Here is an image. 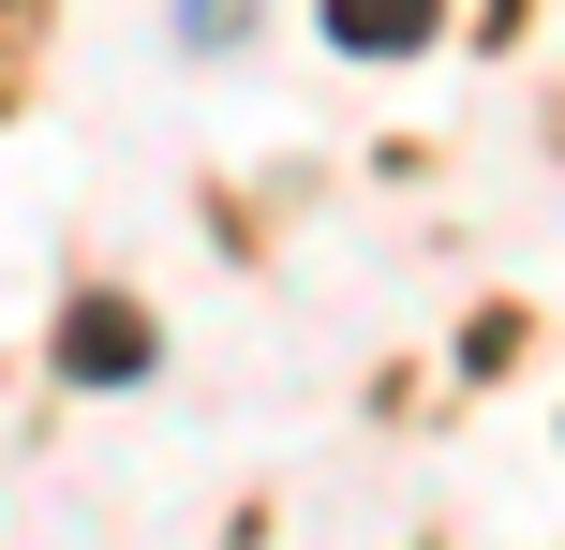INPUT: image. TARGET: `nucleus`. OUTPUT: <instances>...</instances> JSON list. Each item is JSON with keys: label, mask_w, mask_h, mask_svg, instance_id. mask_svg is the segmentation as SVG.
I'll list each match as a JSON object with an SVG mask.
<instances>
[{"label": "nucleus", "mask_w": 565, "mask_h": 550, "mask_svg": "<svg viewBox=\"0 0 565 550\" xmlns=\"http://www.w3.org/2000/svg\"><path fill=\"white\" fill-rule=\"evenodd\" d=\"M431 30H447V0H328V45H358V60H417Z\"/></svg>", "instance_id": "obj_1"}, {"label": "nucleus", "mask_w": 565, "mask_h": 550, "mask_svg": "<svg viewBox=\"0 0 565 550\" xmlns=\"http://www.w3.org/2000/svg\"><path fill=\"white\" fill-rule=\"evenodd\" d=\"M75 373L105 387V373H149V327L135 313H75Z\"/></svg>", "instance_id": "obj_2"}]
</instances>
